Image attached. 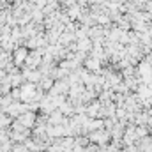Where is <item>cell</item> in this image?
Segmentation results:
<instances>
[{"mask_svg": "<svg viewBox=\"0 0 152 152\" xmlns=\"http://www.w3.org/2000/svg\"><path fill=\"white\" fill-rule=\"evenodd\" d=\"M36 118H37V117H36V113H34V112H25V113L20 115L16 120H18V122H20L25 129H28V131H30V129H34V126H36V122H37Z\"/></svg>", "mask_w": 152, "mask_h": 152, "instance_id": "cell-1", "label": "cell"}, {"mask_svg": "<svg viewBox=\"0 0 152 152\" xmlns=\"http://www.w3.org/2000/svg\"><path fill=\"white\" fill-rule=\"evenodd\" d=\"M27 57H28V50H27V48H16V50H14V64H16V66L23 64V62L27 60Z\"/></svg>", "mask_w": 152, "mask_h": 152, "instance_id": "cell-3", "label": "cell"}, {"mask_svg": "<svg viewBox=\"0 0 152 152\" xmlns=\"http://www.w3.org/2000/svg\"><path fill=\"white\" fill-rule=\"evenodd\" d=\"M92 50V41L88 37H83V39H78L76 41V51H83V53H90Z\"/></svg>", "mask_w": 152, "mask_h": 152, "instance_id": "cell-2", "label": "cell"}]
</instances>
